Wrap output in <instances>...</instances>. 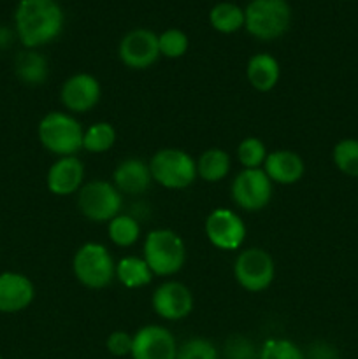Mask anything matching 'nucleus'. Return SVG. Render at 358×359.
<instances>
[{
    "instance_id": "obj_34",
    "label": "nucleus",
    "mask_w": 358,
    "mask_h": 359,
    "mask_svg": "<svg viewBox=\"0 0 358 359\" xmlns=\"http://www.w3.org/2000/svg\"><path fill=\"white\" fill-rule=\"evenodd\" d=\"M0 359H4V358H2V356H0Z\"/></svg>"
},
{
    "instance_id": "obj_23",
    "label": "nucleus",
    "mask_w": 358,
    "mask_h": 359,
    "mask_svg": "<svg viewBox=\"0 0 358 359\" xmlns=\"http://www.w3.org/2000/svg\"><path fill=\"white\" fill-rule=\"evenodd\" d=\"M209 23L220 34H235L244 28V9L232 2H218L209 11Z\"/></svg>"
},
{
    "instance_id": "obj_1",
    "label": "nucleus",
    "mask_w": 358,
    "mask_h": 359,
    "mask_svg": "<svg viewBox=\"0 0 358 359\" xmlns=\"http://www.w3.org/2000/svg\"><path fill=\"white\" fill-rule=\"evenodd\" d=\"M18 39L27 49H37L60 37L65 13L58 0H20L14 11Z\"/></svg>"
},
{
    "instance_id": "obj_3",
    "label": "nucleus",
    "mask_w": 358,
    "mask_h": 359,
    "mask_svg": "<svg viewBox=\"0 0 358 359\" xmlns=\"http://www.w3.org/2000/svg\"><path fill=\"white\" fill-rule=\"evenodd\" d=\"M142 258L153 276L172 277L183 270L186 263V245L179 233L168 228H154L147 231L142 244Z\"/></svg>"
},
{
    "instance_id": "obj_13",
    "label": "nucleus",
    "mask_w": 358,
    "mask_h": 359,
    "mask_svg": "<svg viewBox=\"0 0 358 359\" xmlns=\"http://www.w3.org/2000/svg\"><path fill=\"white\" fill-rule=\"evenodd\" d=\"M102 88L95 76L88 72H77L63 81L60 88V102L70 114H86L93 111L100 102Z\"/></svg>"
},
{
    "instance_id": "obj_25",
    "label": "nucleus",
    "mask_w": 358,
    "mask_h": 359,
    "mask_svg": "<svg viewBox=\"0 0 358 359\" xmlns=\"http://www.w3.org/2000/svg\"><path fill=\"white\" fill-rule=\"evenodd\" d=\"M116 144V130L111 123L97 121L84 128L83 151L91 154H104Z\"/></svg>"
},
{
    "instance_id": "obj_10",
    "label": "nucleus",
    "mask_w": 358,
    "mask_h": 359,
    "mask_svg": "<svg viewBox=\"0 0 358 359\" xmlns=\"http://www.w3.org/2000/svg\"><path fill=\"white\" fill-rule=\"evenodd\" d=\"M204 231L209 244L220 251H239L248 235L242 217L227 207H218L207 214Z\"/></svg>"
},
{
    "instance_id": "obj_35",
    "label": "nucleus",
    "mask_w": 358,
    "mask_h": 359,
    "mask_svg": "<svg viewBox=\"0 0 358 359\" xmlns=\"http://www.w3.org/2000/svg\"><path fill=\"white\" fill-rule=\"evenodd\" d=\"M346 2H350V0H346Z\"/></svg>"
},
{
    "instance_id": "obj_27",
    "label": "nucleus",
    "mask_w": 358,
    "mask_h": 359,
    "mask_svg": "<svg viewBox=\"0 0 358 359\" xmlns=\"http://www.w3.org/2000/svg\"><path fill=\"white\" fill-rule=\"evenodd\" d=\"M267 154L265 142L258 137H246L237 146V161L242 168H262Z\"/></svg>"
},
{
    "instance_id": "obj_30",
    "label": "nucleus",
    "mask_w": 358,
    "mask_h": 359,
    "mask_svg": "<svg viewBox=\"0 0 358 359\" xmlns=\"http://www.w3.org/2000/svg\"><path fill=\"white\" fill-rule=\"evenodd\" d=\"M175 359H220V351L211 340L193 337L179 346Z\"/></svg>"
},
{
    "instance_id": "obj_28",
    "label": "nucleus",
    "mask_w": 358,
    "mask_h": 359,
    "mask_svg": "<svg viewBox=\"0 0 358 359\" xmlns=\"http://www.w3.org/2000/svg\"><path fill=\"white\" fill-rule=\"evenodd\" d=\"M158 48H160V56L168 60L183 58L190 48V39L179 28H167L158 34Z\"/></svg>"
},
{
    "instance_id": "obj_33",
    "label": "nucleus",
    "mask_w": 358,
    "mask_h": 359,
    "mask_svg": "<svg viewBox=\"0 0 358 359\" xmlns=\"http://www.w3.org/2000/svg\"><path fill=\"white\" fill-rule=\"evenodd\" d=\"M305 359H339L336 347L329 342H314L309 346Z\"/></svg>"
},
{
    "instance_id": "obj_7",
    "label": "nucleus",
    "mask_w": 358,
    "mask_h": 359,
    "mask_svg": "<svg viewBox=\"0 0 358 359\" xmlns=\"http://www.w3.org/2000/svg\"><path fill=\"white\" fill-rule=\"evenodd\" d=\"M76 196L81 216L91 223H109L123 209V195L105 179L84 182Z\"/></svg>"
},
{
    "instance_id": "obj_5",
    "label": "nucleus",
    "mask_w": 358,
    "mask_h": 359,
    "mask_svg": "<svg viewBox=\"0 0 358 359\" xmlns=\"http://www.w3.org/2000/svg\"><path fill=\"white\" fill-rule=\"evenodd\" d=\"M72 272L81 286L104 290L116 279V262L104 244L86 242L74 252Z\"/></svg>"
},
{
    "instance_id": "obj_11",
    "label": "nucleus",
    "mask_w": 358,
    "mask_h": 359,
    "mask_svg": "<svg viewBox=\"0 0 358 359\" xmlns=\"http://www.w3.org/2000/svg\"><path fill=\"white\" fill-rule=\"evenodd\" d=\"M118 58L126 69L146 70L160 58L158 34L150 28H133L126 32L118 44Z\"/></svg>"
},
{
    "instance_id": "obj_9",
    "label": "nucleus",
    "mask_w": 358,
    "mask_h": 359,
    "mask_svg": "<svg viewBox=\"0 0 358 359\" xmlns=\"http://www.w3.org/2000/svg\"><path fill=\"white\" fill-rule=\"evenodd\" d=\"M274 184L263 168H242L230 186V196L239 209L260 212L272 200Z\"/></svg>"
},
{
    "instance_id": "obj_14",
    "label": "nucleus",
    "mask_w": 358,
    "mask_h": 359,
    "mask_svg": "<svg viewBox=\"0 0 358 359\" xmlns=\"http://www.w3.org/2000/svg\"><path fill=\"white\" fill-rule=\"evenodd\" d=\"M178 342L171 330L160 325H146L133 333L132 359H175Z\"/></svg>"
},
{
    "instance_id": "obj_17",
    "label": "nucleus",
    "mask_w": 358,
    "mask_h": 359,
    "mask_svg": "<svg viewBox=\"0 0 358 359\" xmlns=\"http://www.w3.org/2000/svg\"><path fill=\"white\" fill-rule=\"evenodd\" d=\"M112 184L121 195H144L153 184L150 163L140 158H125L112 172Z\"/></svg>"
},
{
    "instance_id": "obj_31",
    "label": "nucleus",
    "mask_w": 358,
    "mask_h": 359,
    "mask_svg": "<svg viewBox=\"0 0 358 359\" xmlns=\"http://www.w3.org/2000/svg\"><path fill=\"white\" fill-rule=\"evenodd\" d=\"M225 358L227 359H258L255 344L244 335H232L225 342Z\"/></svg>"
},
{
    "instance_id": "obj_12",
    "label": "nucleus",
    "mask_w": 358,
    "mask_h": 359,
    "mask_svg": "<svg viewBox=\"0 0 358 359\" xmlns=\"http://www.w3.org/2000/svg\"><path fill=\"white\" fill-rule=\"evenodd\" d=\"M153 312L164 321H183L195 307L192 290L179 280H165L151 294Z\"/></svg>"
},
{
    "instance_id": "obj_4",
    "label": "nucleus",
    "mask_w": 358,
    "mask_h": 359,
    "mask_svg": "<svg viewBox=\"0 0 358 359\" xmlns=\"http://www.w3.org/2000/svg\"><path fill=\"white\" fill-rule=\"evenodd\" d=\"M291 18L288 0H251L244 9V28L251 37L270 42L290 30Z\"/></svg>"
},
{
    "instance_id": "obj_8",
    "label": "nucleus",
    "mask_w": 358,
    "mask_h": 359,
    "mask_svg": "<svg viewBox=\"0 0 358 359\" xmlns=\"http://www.w3.org/2000/svg\"><path fill=\"white\" fill-rule=\"evenodd\" d=\"M234 277L248 293H263L276 279V263L262 248H246L234 262Z\"/></svg>"
},
{
    "instance_id": "obj_19",
    "label": "nucleus",
    "mask_w": 358,
    "mask_h": 359,
    "mask_svg": "<svg viewBox=\"0 0 358 359\" xmlns=\"http://www.w3.org/2000/svg\"><path fill=\"white\" fill-rule=\"evenodd\" d=\"M246 79L260 93L272 91L281 79V65L270 53H256L246 63Z\"/></svg>"
},
{
    "instance_id": "obj_18",
    "label": "nucleus",
    "mask_w": 358,
    "mask_h": 359,
    "mask_svg": "<svg viewBox=\"0 0 358 359\" xmlns=\"http://www.w3.org/2000/svg\"><path fill=\"white\" fill-rule=\"evenodd\" d=\"M262 168L272 184L279 186L297 184L305 174L304 160L300 154L291 149L270 151Z\"/></svg>"
},
{
    "instance_id": "obj_15",
    "label": "nucleus",
    "mask_w": 358,
    "mask_h": 359,
    "mask_svg": "<svg viewBox=\"0 0 358 359\" xmlns=\"http://www.w3.org/2000/svg\"><path fill=\"white\" fill-rule=\"evenodd\" d=\"M84 184V163L79 156L56 158L55 163L48 168L46 186L55 196L77 195Z\"/></svg>"
},
{
    "instance_id": "obj_2",
    "label": "nucleus",
    "mask_w": 358,
    "mask_h": 359,
    "mask_svg": "<svg viewBox=\"0 0 358 359\" xmlns=\"http://www.w3.org/2000/svg\"><path fill=\"white\" fill-rule=\"evenodd\" d=\"M37 137L41 146L56 158L77 156L83 151L84 128L70 112L51 111L39 121Z\"/></svg>"
},
{
    "instance_id": "obj_21",
    "label": "nucleus",
    "mask_w": 358,
    "mask_h": 359,
    "mask_svg": "<svg viewBox=\"0 0 358 359\" xmlns=\"http://www.w3.org/2000/svg\"><path fill=\"white\" fill-rule=\"evenodd\" d=\"M232 168V158L221 147H209L197 160V177L209 184L223 181Z\"/></svg>"
},
{
    "instance_id": "obj_29",
    "label": "nucleus",
    "mask_w": 358,
    "mask_h": 359,
    "mask_svg": "<svg viewBox=\"0 0 358 359\" xmlns=\"http://www.w3.org/2000/svg\"><path fill=\"white\" fill-rule=\"evenodd\" d=\"M258 359H305V353L288 339H267L260 347Z\"/></svg>"
},
{
    "instance_id": "obj_26",
    "label": "nucleus",
    "mask_w": 358,
    "mask_h": 359,
    "mask_svg": "<svg viewBox=\"0 0 358 359\" xmlns=\"http://www.w3.org/2000/svg\"><path fill=\"white\" fill-rule=\"evenodd\" d=\"M333 165L347 177H358V139H343L333 146Z\"/></svg>"
},
{
    "instance_id": "obj_16",
    "label": "nucleus",
    "mask_w": 358,
    "mask_h": 359,
    "mask_svg": "<svg viewBox=\"0 0 358 359\" xmlns=\"http://www.w3.org/2000/svg\"><path fill=\"white\" fill-rule=\"evenodd\" d=\"M35 298V286L25 273H0V312L16 314L32 305Z\"/></svg>"
},
{
    "instance_id": "obj_24",
    "label": "nucleus",
    "mask_w": 358,
    "mask_h": 359,
    "mask_svg": "<svg viewBox=\"0 0 358 359\" xmlns=\"http://www.w3.org/2000/svg\"><path fill=\"white\" fill-rule=\"evenodd\" d=\"M109 241L118 248H132L140 238L139 219L132 214L119 212L107 223Z\"/></svg>"
},
{
    "instance_id": "obj_20",
    "label": "nucleus",
    "mask_w": 358,
    "mask_h": 359,
    "mask_svg": "<svg viewBox=\"0 0 358 359\" xmlns=\"http://www.w3.org/2000/svg\"><path fill=\"white\" fill-rule=\"evenodd\" d=\"M14 72L18 79L27 86H42L48 81L49 63L44 55L35 49H27L18 55L14 62Z\"/></svg>"
},
{
    "instance_id": "obj_22",
    "label": "nucleus",
    "mask_w": 358,
    "mask_h": 359,
    "mask_svg": "<svg viewBox=\"0 0 358 359\" xmlns=\"http://www.w3.org/2000/svg\"><path fill=\"white\" fill-rule=\"evenodd\" d=\"M153 277L147 263L139 256H125L116 263V280L126 290L146 287L147 284H151Z\"/></svg>"
},
{
    "instance_id": "obj_6",
    "label": "nucleus",
    "mask_w": 358,
    "mask_h": 359,
    "mask_svg": "<svg viewBox=\"0 0 358 359\" xmlns=\"http://www.w3.org/2000/svg\"><path fill=\"white\" fill-rule=\"evenodd\" d=\"M153 182L165 189H186L197 181V160L179 147H164L151 156Z\"/></svg>"
},
{
    "instance_id": "obj_32",
    "label": "nucleus",
    "mask_w": 358,
    "mask_h": 359,
    "mask_svg": "<svg viewBox=\"0 0 358 359\" xmlns=\"http://www.w3.org/2000/svg\"><path fill=\"white\" fill-rule=\"evenodd\" d=\"M132 344L133 335H130L125 330H116V332L109 333L107 340H105V349L116 359L125 358L130 356V353H132Z\"/></svg>"
}]
</instances>
